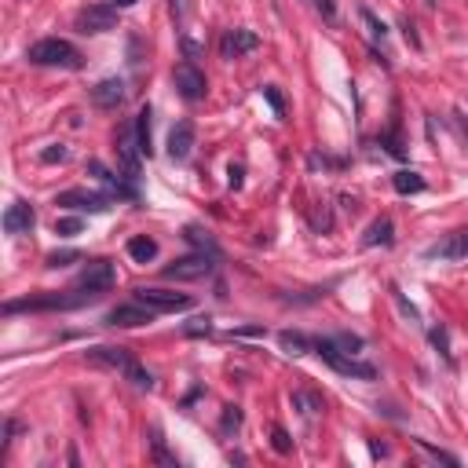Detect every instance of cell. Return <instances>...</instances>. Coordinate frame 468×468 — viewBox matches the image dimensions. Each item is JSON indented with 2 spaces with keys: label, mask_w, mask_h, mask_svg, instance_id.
Masks as SVG:
<instances>
[{
  "label": "cell",
  "mask_w": 468,
  "mask_h": 468,
  "mask_svg": "<svg viewBox=\"0 0 468 468\" xmlns=\"http://www.w3.org/2000/svg\"><path fill=\"white\" fill-rule=\"evenodd\" d=\"M150 435H154V439H150V443H154V461H161V465H169V468H176V465H180V461H176V458L169 454V450H165V439H161V432L154 428Z\"/></svg>",
  "instance_id": "27"
},
{
  "label": "cell",
  "mask_w": 468,
  "mask_h": 468,
  "mask_svg": "<svg viewBox=\"0 0 468 468\" xmlns=\"http://www.w3.org/2000/svg\"><path fill=\"white\" fill-rule=\"evenodd\" d=\"M318 11L326 15V22H336V8H333V0H318Z\"/></svg>",
  "instance_id": "41"
},
{
  "label": "cell",
  "mask_w": 468,
  "mask_h": 468,
  "mask_svg": "<svg viewBox=\"0 0 468 468\" xmlns=\"http://www.w3.org/2000/svg\"><path fill=\"white\" fill-rule=\"evenodd\" d=\"M80 227H85V223H80L77 216H66V220H55V234H59V238H73V234H80Z\"/></svg>",
  "instance_id": "31"
},
{
  "label": "cell",
  "mask_w": 468,
  "mask_h": 468,
  "mask_svg": "<svg viewBox=\"0 0 468 468\" xmlns=\"http://www.w3.org/2000/svg\"><path fill=\"white\" fill-rule=\"evenodd\" d=\"M395 241V223L388 216H381L377 223H369L366 234H362V246L366 249H377V246H392Z\"/></svg>",
  "instance_id": "19"
},
{
  "label": "cell",
  "mask_w": 468,
  "mask_h": 468,
  "mask_svg": "<svg viewBox=\"0 0 468 468\" xmlns=\"http://www.w3.org/2000/svg\"><path fill=\"white\" fill-rule=\"evenodd\" d=\"M231 336H264V326H246V329H231Z\"/></svg>",
  "instance_id": "43"
},
{
  "label": "cell",
  "mask_w": 468,
  "mask_h": 468,
  "mask_svg": "<svg viewBox=\"0 0 468 468\" xmlns=\"http://www.w3.org/2000/svg\"><path fill=\"white\" fill-rule=\"evenodd\" d=\"M392 297H395V304H399V308H402V315H410V318H417V308H413V304H410L406 297H402V293H399V285H392Z\"/></svg>",
  "instance_id": "37"
},
{
  "label": "cell",
  "mask_w": 468,
  "mask_h": 468,
  "mask_svg": "<svg viewBox=\"0 0 468 468\" xmlns=\"http://www.w3.org/2000/svg\"><path fill=\"white\" fill-rule=\"evenodd\" d=\"M114 154H118V161H121V169H125V180H139V157H143V150H139V139H136V121H125L118 132H114Z\"/></svg>",
  "instance_id": "5"
},
{
  "label": "cell",
  "mask_w": 468,
  "mask_h": 468,
  "mask_svg": "<svg viewBox=\"0 0 468 468\" xmlns=\"http://www.w3.org/2000/svg\"><path fill=\"white\" fill-rule=\"evenodd\" d=\"M260 95H264V99L271 103V110H274V114H278V118L285 114V99H282V92L274 88V85H264V88H260Z\"/></svg>",
  "instance_id": "30"
},
{
  "label": "cell",
  "mask_w": 468,
  "mask_h": 468,
  "mask_svg": "<svg viewBox=\"0 0 468 468\" xmlns=\"http://www.w3.org/2000/svg\"><path fill=\"white\" fill-rule=\"evenodd\" d=\"M106 4H114V8H132V4H139V0H106Z\"/></svg>",
  "instance_id": "44"
},
{
  "label": "cell",
  "mask_w": 468,
  "mask_h": 468,
  "mask_svg": "<svg viewBox=\"0 0 468 468\" xmlns=\"http://www.w3.org/2000/svg\"><path fill=\"white\" fill-rule=\"evenodd\" d=\"M333 341H336V344H341V348H344L348 355H355V351H359V348H362V336H355V333H336V336H333Z\"/></svg>",
  "instance_id": "35"
},
{
  "label": "cell",
  "mask_w": 468,
  "mask_h": 468,
  "mask_svg": "<svg viewBox=\"0 0 468 468\" xmlns=\"http://www.w3.org/2000/svg\"><path fill=\"white\" fill-rule=\"evenodd\" d=\"M435 4H439V0H425V8H435Z\"/></svg>",
  "instance_id": "45"
},
{
  "label": "cell",
  "mask_w": 468,
  "mask_h": 468,
  "mask_svg": "<svg viewBox=\"0 0 468 468\" xmlns=\"http://www.w3.org/2000/svg\"><path fill=\"white\" fill-rule=\"evenodd\" d=\"M359 15H362V22L369 26V34H374V37H381V41H384V37H388V26H384V22L377 19V15H374V11H369V8H359Z\"/></svg>",
  "instance_id": "28"
},
{
  "label": "cell",
  "mask_w": 468,
  "mask_h": 468,
  "mask_svg": "<svg viewBox=\"0 0 468 468\" xmlns=\"http://www.w3.org/2000/svg\"><path fill=\"white\" fill-rule=\"evenodd\" d=\"M114 282H118V271H114L110 260H103V256H99V260H88L85 267H80V274H77V289H88V293H95V297L110 293Z\"/></svg>",
  "instance_id": "7"
},
{
  "label": "cell",
  "mask_w": 468,
  "mask_h": 468,
  "mask_svg": "<svg viewBox=\"0 0 468 468\" xmlns=\"http://www.w3.org/2000/svg\"><path fill=\"white\" fill-rule=\"evenodd\" d=\"M154 318H157L154 308L132 300V304H118V308H110L103 322H106V326H114V329H136V326H150Z\"/></svg>",
  "instance_id": "9"
},
{
  "label": "cell",
  "mask_w": 468,
  "mask_h": 468,
  "mask_svg": "<svg viewBox=\"0 0 468 468\" xmlns=\"http://www.w3.org/2000/svg\"><path fill=\"white\" fill-rule=\"evenodd\" d=\"M0 223H4L8 234H29V231H34V223H37V213H34V205H29V201H11Z\"/></svg>",
  "instance_id": "17"
},
{
  "label": "cell",
  "mask_w": 468,
  "mask_h": 468,
  "mask_svg": "<svg viewBox=\"0 0 468 468\" xmlns=\"http://www.w3.org/2000/svg\"><path fill=\"white\" fill-rule=\"evenodd\" d=\"M238 425H241V410L227 406V410H223V432H238Z\"/></svg>",
  "instance_id": "36"
},
{
  "label": "cell",
  "mask_w": 468,
  "mask_h": 468,
  "mask_svg": "<svg viewBox=\"0 0 468 468\" xmlns=\"http://www.w3.org/2000/svg\"><path fill=\"white\" fill-rule=\"evenodd\" d=\"M417 446H421V450H425V454H432L435 461H443V465H454V468L461 465V458H458V454H446V450H439V446H432L428 439H417Z\"/></svg>",
  "instance_id": "26"
},
{
  "label": "cell",
  "mask_w": 468,
  "mask_h": 468,
  "mask_svg": "<svg viewBox=\"0 0 468 468\" xmlns=\"http://www.w3.org/2000/svg\"><path fill=\"white\" fill-rule=\"evenodd\" d=\"M26 59L34 62V66H62V70H80V66H85L80 52L70 41H62V37H44L37 44H29Z\"/></svg>",
  "instance_id": "4"
},
{
  "label": "cell",
  "mask_w": 468,
  "mask_h": 468,
  "mask_svg": "<svg viewBox=\"0 0 468 468\" xmlns=\"http://www.w3.org/2000/svg\"><path fill=\"white\" fill-rule=\"evenodd\" d=\"M183 238H187V241H194V246H198L201 253H208V256H220V246H216L213 238H208V231L194 227V223H190V227L183 231Z\"/></svg>",
  "instance_id": "24"
},
{
  "label": "cell",
  "mask_w": 468,
  "mask_h": 468,
  "mask_svg": "<svg viewBox=\"0 0 468 468\" xmlns=\"http://www.w3.org/2000/svg\"><path fill=\"white\" fill-rule=\"evenodd\" d=\"M88 362L106 366V369H118V374H125V377L139 388V392H150V388H154V377H150L147 369H143V366L132 359V351H128V348H114V344L88 348Z\"/></svg>",
  "instance_id": "1"
},
{
  "label": "cell",
  "mask_w": 468,
  "mask_h": 468,
  "mask_svg": "<svg viewBox=\"0 0 468 468\" xmlns=\"http://www.w3.org/2000/svg\"><path fill=\"white\" fill-rule=\"evenodd\" d=\"M150 106H139V114H136V139H139V150L143 157H150L154 154V143H150Z\"/></svg>",
  "instance_id": "23"
},
{
  "label": "cell",
  "mask_w": 468,
  "mask_h": 468,
  "mask_svg": "<svg viewBox=\"0 0 468 468\" xmlns=\"http://www.w3.org/2000/svg\"><path fill=\"white\" fill-rule=\"evenodd\" d=\"M271 446L278 450V454H289V450H293V439H289V432H285V428L274 425V428H271Z\"/></svg>",
  "instance_id": "32"
},
{
  "label": "cell",
  "mask_w": 468,
  "mask_h": 468,
  "mask_svg": "<svg viewBox=\"0 0 468 468\" xmlns=\"http://www.w3.org/2000/svg\"><path fill=\"white\" fill-rule=\"evenodd\" d=\"M99 300L88 289H70V293H44V297H26V300H8L4 315H19V311H73L85 304Z\"/></svg>",
  "instance_id": "3"
},
{
  "label": "cell",
  "mask_w": 468,
  "mask_h": 468,
  "mask_svg": "<svg viewBox=\"0 0 468 468\" xmlns=\"http://www.w3.org/2000/svg\"><path fill=\"white\" fill-rule=\"evenodd\" d=\"M278 344H282L289 355H308V351L315 348V336L300 333V329H282V333H278Z\"/></svg>",
  "instance_id": "20"
},
{
  "label": "cell",
  "mask_w": 468,
  "mask_h": 468,
  "mask_svg": "<svg viewBox=\"0 0 468 468\" xmlns=\"http://www.w3.org/2000/svg\"><path fill=\"white\" fill-rule=\"evenodd\" d=\"M128 256H132L136 264H150L154 256H157V241L150 234H136V238H128Z\"/></svg>",
  "instance_id": "21"
},
{
  "label": "cell",
  "mask_w": 468,
  "mask_h": 468,
  "mask_svg": "<svg viewBox=\"0 0 468 468\" xmlns=\"http://www.w3.org/2000/svg\"><path fill=\"white\" fill-rule=\"evenodd\" d=\"M187 4H190V0H169V11H172V19H176V22H183V19H187Z\"/></svg>",
  "instance_id": "38"
},
{
  "label": "cell",
  "mask_w": 468,
  "mask_h": 468,
  "mask_svg": "<svg viewBox=\"0 0 468 468\" xmlns=\"http://www.w3.org/2000/svg\"><path fill=\"white\" fill-rule=\"evenodd\" d=\"M73 26L80 34H110V29L118 26V8L114 4H88L77 11Z\"/></svg>",
  "instance_id": "10"
},
{
  "label": "cell",
  "mask_w": 468,
  "mask_h": 468,
  "mask_svg": "<svg viewBox=\"0 0 468 468\" xmlns=\"http://www.w3.org/2000/svg\"><path fill=\"white\" fill-rule=\"evenodd\" d=\"M402 34H406V41H410L413 48H421V37H417V29H413L410 19H402Z\"/></svg>",
  "instance_id": "40"
},
{
  "label": "cell",
  "mask_w": 468,
  "mask_h": 468,
  "mask_svg": "<svg viewBox=\"0 0 468 468\" xmlns=\"http://www.w3.org/2000/svg\"><path fill=\"white\" fill-rule=\"evenodd\" d=\"M432 344L439 348V355H443V359H446L450 366H454V355H450V344H446V329H443V326H435V329H432Z\"/></svg>",
  "instance_id": "34"
},
{
  "label": "cell",
  "mask_w": 468,
  "mask_h": 468,
  "mask_svg": "<svg viewBox=\"0 0 468 468\" xmlns=\"http://www.w3.org/2000/svg\"><path fill=\"white\" fill-rule=\"evenodd\" d=\"M194 121H176L169 132V157L172 161H187L190 150H194Z\"/></svg>",
  "instance_id": "16"
},
{
  "label": "cell",
  "mask_w": 468,
  "mask_h": 468,
  "mask_svg": "<svg viewBox=\"0 0 468 468\" xmlns=\"http://www.w3.org/2000/svg\"><path fill=\"white\" fill-rule=\"evenodd\" d=\"M241 176H246V172H241V165H231V169H227V183H231L234 190L241 187Z\"/></svg>",
  "instance_id": "42"
},
{
  "label": "cell",
  "mask_w": 468,
  "mask_h": 468,
  "mask_svg": "<svg viewBox=\"0 0 468 468\" xmlns=\"http://www.w3.org/2000/svg\"><path fill=\"white\" fill-rule=\"evenodd\" d=\"M425 260H468V223L443 234L439 241H432L425 249Z\"/></svg>",
  "instance_id": "11"
},
{
  "label": "cell",
  "mask_w": 468,
  "mask_h": 468,
  "mask_svg": "<svg viewBox=\"0 0 468 468\" xmlns=\"http://www.w3.org/2000/svg\"><path fill=\"white\" fill-rule=\"evenodd\" d=\"M110 194H95V190H80V187H73V190H62V194L55 198V205H62V208H73V213H106L110 208Z\"/></svg>",
  "instance_id": "13"
},
{
  "label": "cell",
  "mask_w": 468,
  "mask_h": 468,
  "mask_svg": "<svg viewBox=\"0 0 468 468\" xmlns=\"http://www.w3.org/2000/svg\"><path fill=\"white\" fill-rule=\"evenodd\" d=\"M88 172L95 176V180H99L106 190H110V194H118V198H136V183L132 180H121V176H114V172H110L106 165H103V161H88Z\"/></svg>",
  "instance_id": "18"
},
{
  "label": "cell",
  "mask_w": 468,
  "mask_h": 468,
  "mask_svg": "<svg viewBox=\"0 0 468 468\" xmlns=\"http://www.w3.org/2000/svg\"><path fill=\"white\" fill-rule=\"evenodd\" d=\"M73 260H80V253H77V249H62V253H48L44 264L55 271V267H66V264H73Z\"/></svg>",
  "instance_id": "29"
},
{
  "label": "cell",
  "mask_w": 468,
  "mask_h": 468,
  "mask_svg": "<svg viewBox=\"0 0 468 468\" xmlns=\"http://www.w3.org/2000/svg\"><path fill=\"white\" fill-rule=\"evenodd\" d=\"M256 48H260V37H256L253 29H227V34H223V41H220L223 59H241V55L256 52Z\"/></svg>",
  "instance_id": "15"
},
{
  "label": "cell",
  "mask_w": 468,
  "mask_h": 468,
  "mask_svg": "<svg viewBox=\"0 0 468 468\" xmlns=\"http://www.w3.org/2000/svg\"><path fill=\"white\" fill-rule=\"evenodd\" d=\"M216 256H208V253H190V256H180V260H172L165 271V278L169 282H198V278H208L213 274V264Z\"/></svg>",
  "instance_id": "6"
},
{
  "label": "cell",
  "mask_w": 468,
  "mask_h": 468,
  "mask_svg": "<svg viewBox=\"0 0 468 468\" xmlns=\"http://www.w3.org/2000/svg\"><path fill=\"white\" fill-rule=\"evenodd\" d=\"M311 351L333 369V374H341V377H355V381H374V377H377L374 366H369V362H359L355 355H348L341 344L333 341V336H315V348H311Z\"/></svg>",
  "instance_id": "2"
},
{
  "label": "cell",
  "mask_w": 468,
  "mask_h": 468,
  "mask_svg": "<svg viewBox=\"0 0 468 468\" xmlns=\"http://www.w3.org/2000/svg\"><path fill=\"white\" fill-rule=\"evenodd\" d=\"M392 187L399 190V194H421V190H425V176L413 172V169H402V172L392 176Z\"/></svg>",
  "instance_id": "22"
},
{
  "label": "cell",
  "mask_w": 468,
  "mask_h": 468,
  "mask_svg": "<svg viewBox=\"0 0 468 468\" xmlns=\"http://www.w3.org/2000/svg\"><path fill=\"white\" fill-rule=\"evenodd\" d=\"M381 143L388 147V154H392V157H402V154H406V150H402V143H399V136H395V132H392V136H384Z\"/></svg>",
  "instance_id": "39"
},
{
  "label": "cell",
  "mask_w": 468,
  "mask_h": 468,
  "mask_svg": "<svg viewBox=\"0 0 468 468\" xmlns=\"http://www.w3.org/2000/svg\"><path fill=\"white\" fill-rule=\"evenodd\" d=\"M172 85H176L183 103H201L205 92H208V80H205V73L194 66V62H180V66L172 70Z\"/></svg>",
  "instance_id": "8"
},
{
  "label": "cell",
  "mask_w": 468,
  "mask_h": 468,
  "mask_svg": "<svg viewBox=\"0 0 468 468\" xmlns=\"http://www.w3.org/2000/svg\"><path fill=\"white\" fill-rule=\"evenodd\" d=\"M132 300L139 304H147V308H154L157 315L161 311H187V308H194V300H190L187 293H169V289H150V285H139Z\"/></svg>",
  "instance_id": "12"
},
{
  "label": "cell",
  "mask_w": 468,
  "mask_h": 468,
  "mask_svg": "<svg viewBox=\"0 0 468 468\" xmlns=\"http://www.w3.org/2000/svg\"><path fill=\"white\" fill-rule=\"evenodd\" d=\"M183 333H187V336H208V333H213V318H208V315L190 318L187 326H183Z\"/></svg>",
  "instance_id": "25"
},
{
  "label": "cell",
  "mask_w": 468,
  "mask_h": 468,
  "mask_svg": "<svg viewBox=\"0 0 468 468\" xmlns=\"http://www.w3.org/2000/svg\"><path fill=\"white\" fill-rule=\"evenodd\" d=\"M125 99H128V88L121 77H103L92 88V106H99V110H118Z\"/></svg>",
  "instance_id": "14"
},
{
  "label": "cell",
  "mask_w": 468,
  "mask_h": 468,
  "mask_svg": "<svg viewBox=\"0 0 468 468\" xmlns=\"http://www.w3.org/2000/svg\"><path fill=\"white\" fill-rule=\"evenodd\" d=\"M66 157H70V150L62 147V143H52V147H48V150H41V161H44V165H55V161L62 165V161H66Z\"/></svg>",
  "instance_id": "33"
}]
</instances>
